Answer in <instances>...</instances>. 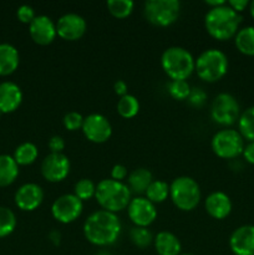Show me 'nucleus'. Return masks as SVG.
I'll return each instance as SVG.
<instances>
[{
	"label": "nucleus",
	"mask_w": 254,
	"mask_h": 255,
	"mask_svg": "<svg viewBox=\"0 0 254 255\" xmlns=\"http://www.w3.org/2000/svg\"><path fill=\"white\" fill-rule=\"evenodd\" d=\"M14 199L20 211L34 212L44 201V189L36 183H25L15 192Z\"/></svg>",
	"instance_id": "16"
},
{
	"label": "nucleus",
	"mask_w": 254,
	"mask_h": 255,
	"mask_svg": "<svg viewBox=\"0 0 254 255\" xmlns=\"http://www.w3.org/2000/svg\"><path fill=\"white\" fill-rule=\"evenodd\" d=\"M154 249L158 255H179L182 244L178 237L167 231H162L153 238Z\"/></svg>",
	"instance_id": "20"
},
{
	"label": "nucleus",
	"mask_w": 254,
	"mask_h": 255,
	"mask_svg": "<svg viewBox=\"0 0 254 255\" xmlns=\"http://www.w3.org/2000/svg\"><path fill=\"white\" fill-rule=\"evenodd\" d=\"M127 216L134 227L148 228L157 219L156 204L149 202L146 197H134L127 207Z\"/></svg>",
	"instance_id": "11"
},
{
	"label": "nucleus",
	"mask_w": 254,
	"mask_h": 255,
	"mask_svg": "<svg viewBox=\"0 0 254 255\" xmlns=\"http://www.w3.org/2000/svg\"><path fill=\"white\" fill-rule=\"evenodd\" d=\"M139 111V102L133 95H125L117 102V112L124 119H133Z\"/></svg>",
	"instance_id": "28"
},
{
	"label": "nucleus",
	"mask_w": 254,
	"mask_h": 255,
	"mask_svg": "<svg viewBox=\"0 0 254 255\" xmlns=\"http://www.w3.org/2000/svg\"><path fill=\"white\" fill-rule=\"evenodd\" d=\"M49 239L54 246H60V243H61V233L57 229H54L49 233Z\"/></svg>",
	"instance_id": "42"
},
{
	"label": "nucleus",
	"mask_w": 254,
	"mask_h": 255,
	"mask_svg": "<svg viewBox=\"0 0 254 255\" xmlns=\"http://www.w3.org/2000/svg\"><path fill=\"white\" fill-rule=\"evenodd\" d=\"M19 51L11 44H0V76H9L19 67Z\"/></svg>",
	"instance_id": "21"
},
{
	"label": "nucleus",
	"mask_w": 254,
	"mask_h": 255,
	"mask_svg": "<svg viewBox=\"0 0 254 255\" xmlns=\"http://www.w3.org/2000/svg\"><path fill=\"white\" fill-rule=\"evenodd\" d=\"M106 6L112 16L116 19H125L132 14L134 2L132 0H109Z\"/></svg>",
	"instance_id": "29"
},
{
	"label": "nucleus",
	"mask_w": 254,
	"mask_h": 255,
	"mask_svg": "<svg viewBox=\"0 0 254 255\" xmlns=\"http://www.w3.org/2000/svg\"><path fill=\"white\" fill-rule=\"evenodd\" d=\"M241 116V106L236 97L227 92H221L211 104V119L214 124L229 127L238 122Z\"/></svg>",
	"instance_id": "9"
},
{
	"label": "nucleus",
	"mask_w": 254,
	"mask_h": 255,
	"mask_svg": "<svg viewBox=\"0 0 254 255\" xmlns=\"http://www.w3.org/2000/svg\"><path fill=\"white\" fill-rule=\"evenodd\" d=\"M86 30V20L76 12L61 15L56 21L57 36L66 41H77L84 36Z\"/></svg>",
	"instance_id": "14"
},
{
	"label": "nucleus",
	"mask_w": 254,
	"mask_h": 255,
	"mask_svg": "<svg viewBox=\"0 0 254 255\" xmlns=\"http://www.w3.org/2000/svg\"><path fill=\"white\" fill-rule=\"evenodd\" d=\"M81 131L90 142L97 144L105 143L112 136L111 124L101 114H91L85 117Z\"/></svg>",
	"instance_id": "12"
},
{
	"label": "nucleus",
	"mask_w": 254,
	"mask_h": 255,
	"mask_svg": "<svg viewBox=\"0 0 254 255\" xmlns=\"http://www.w3.org/2000/svg\"><path fill=\"white\" fill-rule=\"evenodd\" d=\"M22 102V91L15 82L5 81L0 84V112L11 114L16 111Z\"/></svg>",
	"instance_id": "19"
},
{
	"label": "nucleus",
	"mask_w": 254,
	"mask_h": 255,
	"mask_svg": "<svg viewBox=\"0 0 254 255\" xmlns=\"http://www.w3.org/2000/svg\"><path fill=\"white\" fill-rule=\"evenodd\" d=\"M29 34L35 44L46 46L57 36L56 22L47 15H36L29 25Z\"/></svg>",
	"instance_id": "15"
},
{
	"label": "nucleus",
	"mask_w": 254,
	"mask_h": 255,
	"mask_svg": "<svg viewBox=\"0 0 254 255\" xmlns=\"http://www.w3.org/2000/svg\"><path fill=\"white\" fill-rule=\"evenodd\" d=\"M179 255H194V254H191V253H184V254H179Z\"/></svg>",
	"instance_id": "46"
},
{
	"label": "nucleus",
	"mask_w": 254,
	"mask_h": 255,
	"mask_svg": "<svg viewBox=\"0 0 254 255\" xmlns=\"http://www.w3.org/2000/svg\"><path fill=\"white\" fill-rule=\"evenodd\" d=\"M169 198L177 209L191 212L197 208L202 199L201 187L192 177L179 176L169 184Z\"/></svg>",
	"instance_id": "5"
},
{
	"label": "nucleus",
	"mask_w": 254,
	"mask_h": 255,
	"mask_svg": "<svg viewBox=\"0 0 254 255\" xmlns=\"http://www.w3.org/2000/svg\"><path fill=\"white\" fill-rule=\"evenodd\" d=\"M95 198L104 211L116 214L127 209L132 199V193L124 182L106 178L96 184Z\"/></svg>",
	"instance_id": "3"
},
{
	"label": "nucleus",
	"mask_w": 254,
	"mask_h": 255,
	"mask_svg": "<svg viewBox=\"0 0 254 255\" xmlns=\"http://www.w3.org/2000/svg\"><path fill=\"white\" fill-rule=\"evenodd\" d=\"M50 149V153H62V151L65 149V139L61 136H52L49 139V143H47Z\"/></svg>",
	"instance_id": "37"
},
{
	"label": "nucleus",
	"mask_w": 254,
	"mask_h": 255,
	"mask_svg": "<svg viewBox=\"0 0 254 255\" xmlns=\"http://www.w3.org/2000/svg\"><path fill=\"white\" fill-rule=\"evenodd\" d=\"M82 231L85 238L92 246L109 247L119 241L122 224L117 214L100 209L87 217Z\"/></svg>",
	"instance_id": "1"
},
{
	"label": "nucleus",
	"mask_w": 254,
	"mask_h": 255,
	"mask_svg": "<svg viewBox=\"0 0 254 255\" xmlns=\"http://www.w3.org/2000/svg\"><path fill=\"white\" fill-rule=\"evenodd\" d=\"M207 97L208 96H207L203 89H201V87H192L191 94H189L187 101L189 102L191 106L196 107V109H201L207 102Z\"/></svg>",
	"instance_id": "35"
},
{
	"label": "nucleus",
	"mask_w": 254,
	"mask_h": 255,
	"mask_svg": "<svg viewBox=\"0 0 254 255\" xmlns=\"http://www.w3.org/2000/svg\"><path fill=\"white\" fill-rule=\"evenodd\" d=\"M71 163L64 153H49L41 162L40 171L47 182L59 183L62 182L70 173Z\"/></svg>",
	"instance_id": "13"
},
{
	"label": "nucleus",
	"mask_w": 254,
	"mask_h": 255,
	"mask_svg": "<svg viewBox=\"0 0 254 255\" xmlns=\"http://www.w3.org/2000/svg\"><path fill=\"white\" fill-rule=\"evenodd\" d=\"M85 117L82 116L81 114L76 111L67 112L66 115L62 119V124H64V127L67 129V131H77V129L82 128V125H84Z\"/></svg>",
	"instance_id": "34"
},
{
	"label": "nucleus",
	"mask_w": 254,
	"mask_h": 255,
	"mask_svg": "<svg viewBox=\"0 0 254 255\" xmlns=\"http://www.w3.org/2000/svg\"><path fill=\"white\" fill-rule=\"evenodd\" d=\"M204 208H206V212L208 213L209 217L222 221V219H226L231 214L233 204H232L228 194L224 193V192L217 191L208 194V197L204 201Z\"/></svg>",
	"instance_id": "18"
},
{
	"label": "nucleus",
	"mask_w": 254,
	"mask_h": 255,
	"mask_svg": "<svg viewBox=\"0 0 254 255\" xmlns=\"http://www.w3.org/2000/svg\"><path fill=\"white\" fill-rule=\"evenodd\" d=\"M153 238L152 233L149 232L148 228H143V227H132L129 231V239L136 246L137 248L144 249L147 247L151 246L153 243Z\"/></svg>",
	"instance_id": "31"
},
{
	"label": "nucleus",
	"mask_w": 254,
	"mask_h": 255,
	"mask_svg": "<svg viewBox=\"0 0 254 255\" xmlns=\"http://www.w3.org/2000/svg\"><path fill=\"white\" fill-rule=\"evenodd\" d=\"M211 147L217 157L223 159H234L243 154L244 138L239 131L232 128H224L214 133L212 137Z\"/></svg>",
	"instance_id": "8"
},
{
	"label": "nucleus",
	"mask_w": 254,
	"mask_h": 255,
	"mask_svg": "<svg viewBox=\"0 0 254 255\" xmlns=\"http://www.w3.org/2000/svg\"><path fill=\"white\" fill-rule=\"evenodd\" d=\"M74 194L82 202L90 201L96 194V183L90 178H81L75 184Z\"/></svg>",
	"instance_id": "32"
},
{
	"label": "nucleus",
	"mask_w": 254,
	"mask_h": 255,
	"mask_svg": "<svg viewBox=\"0 0 254 255\" xmlns=\"http://www.w3.org/2000/svg\"><path fill=\"white\" fill-rule=\"evenodd\" d=\"M243 156L244 159H246L248 163L254 164V142H249V143L244 147Z\"/></svg>",
	"instance_id": "40"
},
{
	"label": "nucleus",
	"mask_w": 254,
	"mask_h": 255,
	"mask_svg": "<svg viewBox=\"0 0 254 255\" xmlns=\"http://www.w3.org/2000/svg\"><path fill=\"white\" fill-rule=\"evenodd\" d=\"M249 12H251V15L252 16L254 17V0L252 2H249Z\"/></svg>",
	"instance_id": "44"
},
{
	"label": "nucleus",
	"mask_w": 254,
	"mask_h": 255,
	"mask_svg": "<svg viewBox=\"0 0 254 255\" xmlns=\"http://www.w3.org/2000/svg\"><path fill=\"white\" fill-rule=\"evenodd\" d=\"M238 131L244 139L254 142V106L248 107L238 120Z\"/></svg>",
	"instance_id": "27"
},
{
	"label": "nucleus",
	"mask_w": 254,
	"mask_h": 255,
	"mask_svg": "<svg viewBox=\"0 0 254 255\" xmlns=\"http://www.w3.org/2000/svg\"><path fill=\"white\" fill-rule=\"evenodd\" d=\"M84 211V202L74 193L62 194L51 204V216L61 224L74 223L81 217Z\"/></svg>",
	"instance_id": "10"
},
{
	"label": "nucleus",
	"mask_w": 254,
	"mask_h": 255,
	"mask_svg": "<svg viewBox=\"0 0 254 255\" xmlns=\"http://www.w3.org/2000/svg\"><path fill=\"white\" fill-rule=\"evenodd\" d=\"M127 177V168L124 164H115L111 169V179L124 182Z\"/></svg>",
	"instance_id": "38"
},
{
	"label": "nucleus",
	"mask_w": 254,
	"mask_h": 255,
	"mask_svg": "<svg viewBox=\"0 0 254 255\" xmlns=\"http://www.w3.org/2000/svg\"><path fill=\"white\" fill-rule=\"evenodd\" d=\"M96 255H111L109 253V252H106V251H100L99 253H96Z\"/></svg>",
	"instance_id": "45"
},
{
	"label": "nucleus",
	"mask_w": 254,
	"mask_h": 255,
	"mask_svg": "<svg viewBox=\"0 0 254 255\" xmlns=\"http://www.w3.org/2000/svg\"><path fill=\"white\" fill-rule=\"evenodd\" d=\"M39 156V149L32 142H24L19 144L14 152V159L17 166H30L34 163Z\"/></svg>",
	"instance_id": "25"
},
{
	"label": "nucleus",
	"mask_w": 254,
	"mask_h": 255,
	"mask_svg": "<svg viewBox=\"0 0 254 255\" xmlns=\"http://www.w3.org/2000/svg\"><path fill=\"white\" fill-rule=\"evenodd\" d=\"M146 198L153 204L163 203L169 197V184L161 179H153L144 193Z\"/></svg>",
	"instance_id": "26"
},
{
	"label": "nucleus",
	"mask_w": 254,
	"mask_h": 255,
	"mask_svg": "<svg viewBox=\"0 0 254 255\" xmlns=\"http://www.w3.org/2000/svg\"><path fill=\"white\" fill-rule=\"evenodd\" d=\"M204 2H206L207 6H209V9H213V7L222 6V5L226 4L227 1H224V0H206Z\"/></svg>",
	"instance_id": "43"
},
{
	"label": "nucleus",
	"mask_w": 254,
	"mask_h": 255,
	"mask_svg": "<svg viewBox=\"0 0 254 255\" xmlns=\"http://www.w3.org/2000/svg\"><path fill=\"white\" fill-rule=\"evenodd\" d=\"M179 12L178 0H147L143 4L144 19L154 26H171L178 20Z\"/></svg>",
	"instance_id": "7"
},
{
	"label": "nucleus",
	"mask_w": 254,
	"mask_h": 255,
	"mask_svg": "<svg viewBox=\"0 0 254 255\" xmlns=\"http://www.w3.org/2000/svg\"><path fill=\"white\" fill-rule=\"evenodd\" d=\"M16 228V217L10 208L0 207V238L9 237Z\"/></svg>",
	"instance_id": "30"
},
{
	"label": "nucleus",
	"mask_w": 254,
	"mask_h": 255,
	"mask_svg": "<svg viewBox=\"0 0 254 255\" xmlns=\"http://www.w3.org/2000/svg\"><path fill=\"white\" fill-rule=\"evenodd\" d=\"M234 44L239 52L247 56H254V26H244L234 36Z\"/></svg>",
	"instance_id": "24"
},
{
	"label": "nucleus",
	"mask_w": 254,
	"mask_h": 255,
	"mask_svg": "<svg viewBox=\"0 0 254 255\" xmlns=\"http://www.w3.org/2000/svg\"><path fill=\"white\" fill-rule=\"evenodd\" d=\"M127 90H128V87H127V84L124 81V80H117V81L114 84L115 94L119 95L120 97L127 95Z\"/></svg>",
	"instance_id": "41"
},
{
	"label": "nucleus",
	"mask_w": 254,
	"mask_h": 255,
	"mask_svg": "<svg viewBox=\"0 0 254 255\" xmlns=\"http://www.w3.org/2000/svg\"><path fill=\"white\" fill-rule=\"evenodd\" d=\"M153 182L151 171L147 168H136L127 177V186L131 193L144 194L149 184Z\"/></svg>",
	"instance_id": "22"
},
{
	"label": "nucleus",
	"mask_w": 254,
	"mask_h": 255,
	"mask_svg": "<svg viewBox=\"0 0 254 255\" xmlns=\"http://www.w3.org/2000/svg\"><path fill=\"white\" fill-rule=\"evenodd\" d=\"M16 16L22 24L30 25V22L36 17V15H35L34 7L30 6V5H21V6L17 7Z\"/></svg>",
	"instance_id": "36"
},
{
	"label": "nucleus",
	"mask_w": 254,
	"mask_h": 255,
	"mask_svg": "<svg viewBox=\"0 0 254 255\" xmlns=\"http://www.w3.org/2000/svg\"><path fill=\"white\" fill-rule=\"evenodd\" d=\"M228 65V57L222 50L207 49L196 59L194 71L202 81L213 84L226 76Z\"/></svg>",
	"instance_id": "6"
},
{
	"label": "nucleus",
	"mask_w": 254,
	"mask_h": 255,
	"mask_svg": "<svg viewBox=\"0 0 254 255\" xmlns=\"http://www.w3.org/2000/svg\"><path fill=\"white\" fill-rule=\"evenodd\" d=\"M19 176V166L14 157L0 154V187H7L14 183Z\"/></svg>",
	"instance_id": "23"
},
{
	"label": "nucleus",
	"mask_w": 254,
	"mask_h": 255,
	"mask_svg": "<svg viewBox=\"0 0 254 255\" xmlns=\"http://www.w3.org/2000/svg\"><path fill=\"white\" fill-rule=\"evenodd\" d=\"M161 66L164 74L172 80L187 81L196 69V59L182 46L167 47L161 56Z\"/></svg>",
	"instance_id": "4"
},
{
	"label": "nucleus",
	"mask_w": 254,
	"mask_h": 255,
	"mask_svg": "<svg viewBox=\"0 0 254 255\" xmlns=\"http://www.w3.org/2000/svg\"><path fill=\"white\" fill-rule=\"evenodd\" d=\"M229 248L234 255H254V226L238 227L231 234Z\"/></svg>",
	"instance_id": "17"
},
{
	"label": "nucleus",
	"mask_w": 254,
	"mask_h": 255,
	"mask_svg": "<svg viewBox=\"0 0 254 255\" xmlns=\"http://www.w3.org/2000/svg\"><path fill=\"white\" fill-rule=\"evenodd\" d=\"M228 6H231L234 11H237L238 14H241L242 11L246 10V7L249 6L248 0H231V1L227 2Z\"/></svg>",
	"instance_id": "39"
},
{
	"label": "nucleus",
	"mask_w": 254,
	"mask_h": 255,
	"mask_svg": "<svg viewBox=\"0 0 254 255\" xmlns=\"http://www.w3.org/2000/svg\"><path fill=\"white\" fill-rule=\"evenodd\" d=\"M241 22L242 15L228 6L227 2L222 6L209 9L204 16L207 32L219 41H226L236 36Z\"/></svg>",
	"instance_id": "2"
},
{
	"label": "nucleus",
	"mask_w": 254,
	"mask_h": 255,
	"mask_svg": "<svg viewBox=\"0 0 254 255\" xmlns=\"http://www.w3.org/2000/svg\"><path fill=\"white\" fill-rule=\"evenodd\" d=\"M191 89V85L184 80H172L167 87L169 96L177 101H183V100L188 99Z\"/></svg>",
	"instance_id": "33"
}]
</instances>
